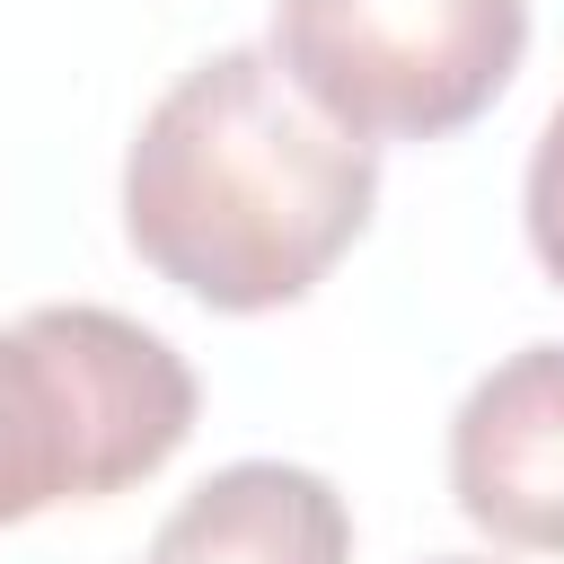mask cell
Returning a JSON list of instances; mask_svg holds the SVG:
<instances>
[{
    "mask_svg": "<svg viewBox=\"0 0 564 564\" xmlns=\"http://www.w3.org/2000/svg\"><path fill=\"white\" fill-rule=\"evenodd\" d=\"M141 564H352V511L317 467L238 458L150 529Z\"/></svg>",
    "mask_w": 564,
    "mask_h": 564,
    "instance_id": "obj_5",
    "label": "cell"
},
{
    "mask_svg": "<svg viewBox=\"0 0 564 564\" xmlns=\"http://www.w3.org/2000/svg\"><path fill=\"white\" fill-rule=\"evenodd\" d=\"M520 220H529V256L564 291V106L538 123V150H529V176H520Z\"/></svg>",
    "mask_w": 564,
    "mask_h": 564,
    "instance_id": "obj_6",
    "label": "cell"
},
{
    "mask_svg": "<svg viewBox=\"0 0 564 564\" xmlns=\"http://www.w3.org/2000/svg\"><path fill=\"white\" fill-rule=\"evenodd\" d=\"M529 53V0H273V62L352 141L467 132Z\"/></svg>",
    "mask_w": 564,
    "mask_h": 564,
    "instance_id": "obj_3",
    "label": "cell"
},
{
    "mask_svg": "<svg viewBox=\"0 0 564 564\" xmlns=\"http://www.w3.org/2000/svg\"><path fill=\"white\" fill-rule=\"evenodd\" d=\"M379 212V150L317 115L273 44L176 70L123 150L132 256L220 317L308 300Z\"/></svg>",
    "mask_w": 564,
    "mask_h": 564,
    "instance_id": "obj_1",
    "label": "cell"
},
{
    "mask_svg": "<svg viewBox=\"0 0 564 564\" xmlns=\"http://www.w3.org/2000/svg\"><path fill=\"white\" fill-rule=\"evenodd\" d=\"M423 564H485V555H423Z\"/></svg>",
    "mask_w": 564,
    "mask_h": 564,
    "instance_id": "obj_7",
    "label": "cell"
},
{
    "mask_svg": "<svg viewBox=\"0 0 564 564\" xmlns=\"http://www.w3.org/2000/svg\"><path fill=\"white\" fill-rule=\"evenodd\" d=\"M449 494L494 546L564 555V344H520L458 397Z\"/></svg>",
    "mask_w": 564,
    "mask_h": 564,
    "instance_id": "obj_4",
    "label": "cell"
},
{
    "mask_svg": "<svg viewBox=\"0 0 564 564\" xmlns=\"http://www.w3.org/2000/svg\"><path fill=\"white\" fill-rule=\"evenodd\" d=\"M203 414L185 352L97 300H44L0 326V529L115 502L159 476Z\"/></svg>",
    "mask_w": 564,
    "mask_h": 564,
    "instance_id": "obj_2",
    "label": "cell"
}]
</instances>
